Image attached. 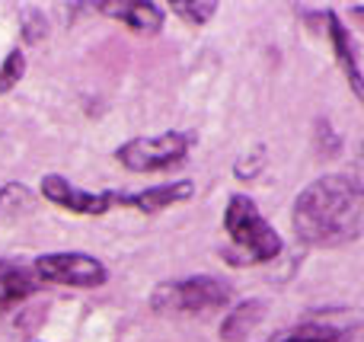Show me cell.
Here are the masks:
<instances>
[{"label":"cell","instance_id":"obj_16","mask_svg":"<svg viewBox=\"0 0 364 342\" xmlns=\"http://www.w3.org/2000/svg\"><path fill=\"white\" fill-rule=\"evenodd\" d=\"M48 32V26H45V16L38 6H26L23 10V38L26 42H38V38Z\"/></svg>","mask_w":364,"mask_h":342},{"label":"cell","instance_id":"obj_12","mask_svg":"<svg viewBox=\"0 0 364 342\" xmlns=\"http://www.w3.org/2000/svg\"><path fill=\"white\" fill-rule=\"evenodd\" d=\"M38 285H42V282L32 275L29 266H16L10 279L0 285V314H6V311H13V307H19L23 301L36 298Z\"/></svg>","mask_w":364,"mask_h":342},{"label":"cell","instance_id":"obj_3","mask_svg":"<svg viewBox=\"0 0 364 342\" xmlns=\"http://www.w3.org/2000/svg\"><path fill=\"white\" fill-rule=\"evenodd\" d=\"M233 301V288L220 275H188V279L164 282L151 292V311L164 317H195L214 314Z\"/></svg>","mask_w":364,"mask_h":342},{"label":"cell","instance_id":"obj_4","mask_svg":"<svg viewBox=\"0 0 364 342\" xmlns=\"http://www.w3.org/2000/svg\"><path fill=\"white\" fill-rule=\"evenodd\" d=\"M192 147H195L192 132L166 128L160 134L128 138L125 144L115 147V160L132 173H160V170H173V166L186 164Z\"/></svg>","mask_w":364,"mask_h":342},{"label":"cell","instance_id":"obj_18","mask_svg":"<svg viewBox=\"0 0 364 342\" xmlns=\"http://www.w3.org/2000/svg\"><path fill=\"white\" fill-rule=\"evenodd\" d=\"M19 266V262H10V260H0V285H4V282L6 279H10V275H13V269H16Z\"/></svg>","mask_w":364,"mask_h":342},{"label":"cell","instance_id":"obj_7","mask_svg":"<svg viewBox=\"0 0 364 342\" xmlns=\"http://www.w3.org/2000/svg\"><path fill=\"white\" fill-rule=\"evenodd\" d=\"M192 196H195L192 179H173V183L144 186V189H134V192H115V205L134 208L141 215H160V211L173 208V205L188 202Z\"/></svg>","mask_w":364,"mask_h":342},{"label":"cell","instance_id":"obj_15","mask_svg":"<svg viewBox=\"0 0 364 342\" xmlns=\"http://www.w3.org/2000/svg\"><path fill=\"white\" fill-rule=\"evenodd\" d=\"M26 77V51L10 48L0 61V96H6L10 90H16V83Z\"/></svg>","mask_w":364,"mask_h":342},{"label":"cell","instance_id":"obj_8","mask_svg":"<svg viewBox=\"0 0 364 342\" xmlns=\"http://www.w3.org/2000/svg\"><path fill=\"white\" fill-rule=\"evenodd\" d=\"M323 23H326V36L333 42V51H336V61H339L342 74H346L348 87L352 93L364 100V80H361V61H358V45H355L352 32L346 29V23L339 19L336 10H323Z\"/></svg>","mask_w":364,"mask_h":342},{"label":"cell","instance_id":"obj_1","mask_svg":"<svg viewBox=\"0 0 364 342\" xmlns=\"http://www.w3.org/2000/svg\"><path fill=\"white\" fill-rule=\"evenodd\" d=\"M291 224L301 243L316 250L348 247L364 230V189L352 173H326L294 198Z\"/></svg>","mask_w":364,"mask_h":342},{"label":"cell","instance_id":"obj_17","mask_svg":"<svg viewBox=\"0 0 364 342\" xmlns=\"http://www.w3.org/2000/svg\"><path fill=\"white\" fill-rule=\"evenodd\" d=\"M262 166H265V151H262V147H256V151H252V157H246L243 164L233 166V173H237L240 179H252L259 170H262Z\"/></svg>","mask_w":364,"mask_h":342},{"label":"cell","instance_id":"obj_2","mask_svg":"<svg viewBox=\"0 0 364 342\" xmlns=\"http://www.w3.org/2000/svg\"><path fill=\"white\" fill-rule=\"evenodd\" d=\"M224 234L230 240V247L237 250L240 266H262L282 256L284 240L272 221L259 211L256 198H250L246 192H233L224 205Z\"/></svg>","mask_w":364,"mask_h":342},{"label":"cell","instance_id":"obj_9","mask_svg":"<svg viewBox=\"0 0 364 342\" xmlns=\"http://www.w3.org/2000/svg\"><path fill=\"white\" fill-rule=\"evenodd\" d=\"M93 6L100 13H106V16L125 23L138 36H157L166 19V13L154 0H109V4H93Z\"/></svg>","mask_w":364,"mask_h":342},{"label":"cell","instance_id":"obj_10","mask_svg":"<svg viewBox=\"0 0 364 342\" xmlns=\"http://www.w3.org/2000/svg\"><path fill=\"white\" fill-rule=\"evenodd\" d=\"M358 339V320L355 324H336V320L307 317L282 333H272L265 342H355Z\"/></svg>","mask_w":364,"mask_h":342},{"label":"cell","instance_id":"obj_6","mask_svg":"<svg viewBox=\"0 0 364 342\" xmlns=\"http://www.w3.org/2000/svg\"><path fill=\"white\" fill-rule=\"evenodd\" d=\"M38 196H42L45 202L58 205V208L70 211V215H80V218H102L115 208V192L83 189V186L70 183L61 173H45V176L38 179Z\"/></svg>","mask_w":364,"mask_h":342},{"label":"cell","instance_id":"obj_13","mask_svg":"<svg viewBox=\"0 0 364 342\" xmlns=\"http://www.w3.org/2000/svg\"><path fill=\"white\" fill-rule=\"evenodd\" d=\"M36 205V196H32L29 186L23 183H6L0 186V218H13V215H23Z\"/></svg>","mask_w":364,"mask_h":342},{"label":"cell","instance_id":"obj_14","mask_svg":"<svg viewBox=\"0 0 364 342\" xmlns=\"http://www.w3.org/2000/svg\"><path fill=\"white\" fill-rule=\"evenodd\" d=\"M170 10L176 13L179 19H186V23L205 26V23H211L214 19L218 4H214V0H170Z\"/></svg>","mask_w":364,"mask_h":342},{"label":"cell","instance_id":"obj_11","mask_svg":"<svg viewBox=\"0 0 364 342\" xmlns=\"http://www.w3.org/2000/svg\"><path fill=\"white\" fill-rule=\"evenodd\" d=\"M265 311H269V304L262 298L237 301V307H230V314L220 320V330H218L220 342H246L252 336V330L262 324Z\"/></svg>","mask_w":364,"mask_h":342},{"label":"cell","instance_id":"obj_5","mask_svg":"<svg viewBox=\"0 0 364 342\" xmlns=\"http://www.w3.org/2000/svg\"><path fill=\"white\" fill-rule=\"evenodd\" d=\"M32 275L48 285H68V288H102L109 282V269L93 253H77V250H61V253H42L32 262Z\"/></svg>","mask_w":364,"mask_h":342}]
</instances>
